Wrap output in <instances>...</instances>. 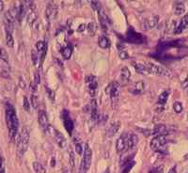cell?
<instances>
[{"mask_svg": "<svg viewBox=\"0 0 188 173\" xmlns=\"http://www.w3.org/2000/svg\"><path fill=\"white\" fill-rule=\"evenodd\" d=\"M19 86H20L22 89H24V88H26V83H24V81L23 80V78H22V77H20V78H19Z\"/></svg>", "mask_w": 188, "mask_h": 173, "instance_id": "7dc6e473", "label": "cell"}, {"mask_svg": "<svg viewBox=\"0 0 188 173\" xmlns=\"http://www.w3.org/2000/svg\"><path fill=\"white\" fill-rule=\"evenodd\" d=\"M28 143H29V131L26 127H23L18 138V143H17V154H18V156L22 157L24 155L26 151L27 150Z\"/></svg>", "mask_w": 188, "mask_h": 173, "instance_id": "7a4b0ae2", "label": "cell"}, {"mask_svg": "<svg viewBox=\"0 0 188 173\" xmlns=\"http://www.w3.org/2000/svg\"><path fill=\"white\" fill-rule=\"evenodd\" d=\"M38 120H39V123H40L42 130H43V131H47L48 127H49V121H48L47 114H46L44 110H41V109L39 110Z\"/></svg>", "mask_w": 188, "mask_h": 173, "instance_id": "7c38bea8", "label": "cell"}, {"mask_svg": "<svg viewBox=\"0 0 188 173\" xmlns=\"http://www.w3.org/2000/svg\"><path fill=\"white\" fill-rule=\"evenodd\" d=\"M46 92H47V95H48V97L50 98L52 101L54 100V98H55V92L52 91L51 89H48V88H46Z\"/></svg>", "mask_w": 188, "mask_h": 173, "instance_id": "b9f144b4", "label": "cell"}, {"mask_svg": "<svg viewBox=\"0 0 188 173\" xmlns=\"http://www.w3.org/2000/svg\"><path fill=\"white\" fill-rule=\"evenodd\" d=\"M90 113H91V121L96 122L100 120V115L98 114L97 103L95 100H91L90 102Z\"/></svg>", "mask_w": 188, "mask_h": 173, "instance_id": "2e32d148", "label": "cell"}, {"mask_svg": "<svg viewBox=\"0 0 188 173\" xmlns=\"http://www.w3.org/2000/svg\"><path fill=\"white\" fill-rule=\"evenodd\" d=\"M55 7L53 6L52 3H49L46 6L45 9V17L47 20H50L51 18H55Z\"/></svg>", "mask_w": 188, "mask_h": 173, "instance_id": "484cf974", "label": "cell"}, {"mask_svg": "<svg viewBox=\"0 0 188 173\" xmlns=\"http://www.w3.org/2000/svg\"><path fill=\"white\" fill-rule=\"evenodd\" d=\"M85 82H86L88 86V92L91 97H94L97 93L98 89V82L97 78L92 74H88L85 77Z\"/></svg>", "mask_w": 188, "mask_h": 173, "instance_id": "277c9868", "label": "cell"}, {"mask_svg": "<svg viewBox=\"0 0 188 173\" xmlns=\"http://www.w3.org/2000/svg\"><path fill=\"white\" fill-rule=\"evenodd\" d=\"M187 91V94H188V89H187V91Z\"/></svg>", "mask_w": 188, "mask_h": 173, "instance_id": "11a10c76", "label": "cell"}, {"mask_svg": "<svg viewBox=\"0 0 188 173\" xmlns=\"http://www.w3.org/2000/svg\"><path fill=\"white\" fill-rule=\"evenodd\" d=\"M188 27V13H186L183 17H182V19L180 20L179 24L177 25L175 27L174 34H181L183 30H185Z\"/></svg>", "mask_w": 188, "mask_h": 173, "instance_id": "5bb4252c", "label": "cell"}, {"mask_svg": "<svg viewBox=\"0 0 188 173\" xmlns=\"http://www.w3.org/2000/svg\"><path fill=\"white\" fill-rule=\"evenodd\" d=\"M63 124L66 129V131L68 132L69 135H72L73 130V122L72 121V119L70 118L68 111L65 110L63 112Z\"/></svg>", "mask_w": 188, "mask_h": 173, "instance_id": "4fadbf2b", "label": "cell"}, {"mask_svg": "<svg viewBox=\"0 0 188 173\" xmlns=\"http://www.w3.org/2000/svg\"><path fill=\"white\" fill-rule=\"evenodd\" d=\"M35 83H37V84L40 83V74H39V72H37L36 74H35Z\"/></svg>", "mask_w": 188, "mask_h": 173, "instance_id": "c3c4849f", "label": "cell"}, {"mask_svg": "<svg viewBox=\"0 0 188 173\" xmlns=\"http://www.w3.org/2000/svg\"><path fill=\"white\" fill-rule=\"evenodd\" d=\"M56 45H58V49L59 51L66 47L67 46V41H66V37H65V32L62 29H59V31L56 33Z\"/></svg>", "mask_w": 188, "mask_h": 173, "instance_id": "8fae6325", "label": "cell"}, {"mask_svg": "<svg viewBox=\"0 0 188 173\" xmlns=\"http://www.w3.org/2000/svg\"><path fill=\"white\" fill-rule=\"evenodd\" d=\"M119 57L121 59H127L129 57V55H128V53H127L126 51H124V50H119Z\"/></svg>", "mask_w": 188, "mask_h": 173, "instance_id": "ab89813d", "label": "cell"}, {"mask_svg": "<svg viewBox=\"0 0 188 173\" xmlns=\"http://www.w3.org/2000/svg\"><path fill=\"white\" fill-rule=\"evenodd\" d=\"M33 169L37 173H46L45 168L39 162H34L33 163Z\"/></svg>", "mask_w": 188, "mask_h": 173, "instance_id": "f546056e", "label": "cell"}, {"mask_svg": "<svg viewBox=\"0 0 188 173\" xmlns=\"http://www.w3.org/2000/svg\"><path fill=\"white\" fill-rule=\"evenodd\" d=\"M6 121L9 129L10 138V139H14L17 133H18L19 120L16 116L15 110H14L13 106L10 104H7V107H6Z\"/></svg>", "mask_w": 188, "mask_h": 173, "instance_id": "6da1fadb", "label": "cell"}, {"mask_svg": "<svg viewBox=\"0 0 188 173\" xmlns=\"http://www.w3.org/2000/svg\"><path fill=\"white\" fill-rule=\"evenodd\" d=\"M144 64L146 66V69L149 74H158V75H166V76H171L169 72L166 68L160 66V65H157L151 62H147Z\"/></svg>", "mask_w": 188, "mask_h": 173, "instance_id": "3957f363", "label": "cell"}, {"mask_svg": "<svg viewBox=\"0 0 188 173\" xmlns=\"http://www.w3.org/2000/svg\"><path fill=\"white\" fill-rule=\"evenodd\" d=\"M158 20L159 17L157 15H152L151 17H149L147 19V25L150 28H153L154 27H156V25L158 24Z\"/></svg>", "mask_w": 188, "mask_h": 173, "instance_id": "83f0119b", "label": "cell"}, {"mask_svg": "<svg viewBox=\"0 0 188 173\" xmlns=\"http://www.w3.org/2000/svg\"><path fill=\"white\" fill-rule=\"evenodd\" d=\"M87 31L90 36L93 37V36L96 34V31H97V26L94 22H90L88 23V25L87 26Z\"/></svg>", "mask_w": 188, "mask_h": 173, "instance_id": "f1b7e54d", "label": "cell"}, {"mask_svg": "<svg viewBox=\"0 0 188 173\" xmlns=\"http://www.w3.org/2000/svg\"><path fill=\"white\" fill-rule=\"evenodd\" d=\"M173 109H174V111L177 114H180L183 111L182 104H181L180 102H175L174 104H173Z\"/></svg>", "mask_w": 188, "mask_h": 173, "instance_id": "d590c367", "label": "cell"}, {"mask_svg": "<svg viewBox=\"0 0 188 173\" xmlns=\"http://www.w3.org/2000/svg\"><path fill=\"white\" fill-rule=\"evenodd\" d=\"M0 59L3 60L6 63H9V56L8 53L6 52V50L4 48L0 49Z\"/></svg>", "mask_w": 188, "mask_h": 173, "instance_id": "1f68e13d", "label": "cell"}, {"mask_svg": "<svg viewBox=\"0 0 188 173\" xmlns=\"http://www.w3.org/2000/svg\"><path fill=\"white\" fill-rule=\"evenodd\" d=\"M31 57H32V62L34 65H36L38 62V53L36 50H32L31 52Z\"/></svg>", "mask_w": 188, "mask_h": 173, "instance_id": "74e56055", "label": "cell"}, {"mask_svg": "<svg viewBox=\"0 0 188 173\" xmlns=\"http://www.w3.org/2000/svg\"><path fill=\"white\" fill-rule=\"evenodd\" d=\"M166 144V138L165 135L156 136L154 138H152L151 141V148L153 151H159Z\"/></svg>", "mask_w": 188, "mask_h": 173, "instance_id": "ba28073f", "label": "cell"}, {"mask_svg": "<svg viewBox=\"0 0 188 173\" xmlns=\"http://www.w3.org/2000/svg\"><path fill=\"white\" fill-rule=\"evenodd\" d=\"M6 43L9 47H13L14 45V39L12 37V33H9V32H6Z\"/></svg>", "mask_w": 188, "mask_h": 173, "instance_id": "4dcf8cb0", "label": "cell"}, {"mask_svg": "<svg viewBox=\"0 0 188 173\" xmlns=\"http://www.w3.org/2000/svg\"><path fill=\"white\" fill-rule=\"evenodd\" d=\"M61 55H62V57L65 60H68L71 56H72V54H73V47H72V45L71 44H67L66 47L63 48L61 51Z\"/></svg>", "mask_w": 188, "mask_h": 173, "instance_id": "4316f807", "label": "cell"}, {"mask_svg": "<svg viewBox=\"0 0 188 173\" xmlns=\"http://www.w3.org/2000/svg\"><path fill=\"white\" fill-rule=\"evenodd\" d=\"M144 82L142 80L137 81L134 83V85L132 89H130V92H132L133 94H140L144 91Z\"/></svg>", "mask_w": 188, "mask_h": 173, "instance_id": "ffe728a7", "label": "cell"}, {"mask_svg": "<svg viewBox=\"0 0 188 173\" xmlns=\"http://www.w3.org/2000/svg\"><path fill=\"white\" fill-rule=\"evenodd\" d=\"M175 169H176V167H173V168L168 171V173H175Z\"/></svg>", "mask_w": 188, "mask_h": 173, "instance_id": "f907efd6", "label": "cell"}, {"mask_svg": "<svg viewBox=\"0 0 188 173\" xmlns=\"http://www.w3.org/2000/svg\"><path fill=\"white\" fill-rule=\"evenodd\" d=\"M0 75H1L2 77H4V78H10V73H9V71L8 70H6V69H3L0 71Z\"/></svg>", "mask_w": 188, "mask_h": 173, "instance_id": "60d3db41", "label": "cell"}, {"mask_svg": "<svg viewBox=\"0 0 188 173\" xmlns=\"http://www.w3.org/2000/svg\"><path fill=\"white\" fill-rule=\"evenodd\" d=\"M169 93H170V91H168V89H166V91H164L160 95H159L158 102H157V104H156V107H155V110L157 111V112H162V111L164 110L165 104L166 103V101H168Z\"/></svg>", "mask_w": 188, "mask_h": 173, "instance_id": "30bf717a", "label": "cell"}, {"mask_svg": "<svg viewBox=\"0 0 188 173\" xmlns=\"http://www.w3.org/2000/svg\"><path fill=\"white\" fill-rule=\"evenodd\" d=\"M69 157H70V166L72 168H74V166H75V158H74V151L72 149L69 150Z\"/></svg>", "mask_w": 188, "mask_h": 173, "instance_id": "d6a6232c", "label": "cell"}, {"mask_svg": "<svg viewBox=\"0 0 188 173\" xmlns=\"http://www.w3.org/2000/svg\"><path fill=\"white\" fill-rule=\"evenodd\" d=\"M86 172H87L86 168H85L83 163H82V162H81V165H80L79 169H78V172H77V173H86Z\"/></svg>", "mask_w": 188, "mask_h": 173, "instance_id": "ee69618b", "label": "cell"}, {"mask_svg": "<svg viewBox=\"0 0 188 173\" xmlns=\"http://www.w3.org/2000/svg\"><path fill=\"white\" fill-rule=\"evenodd\" d=\"M138 142V138L136 134H130L127 136V149L132 150L136 146Z\"/></svg>", "mask_w": 188, "mask_h": 173, "instance_id": "ac0fdd59", "label": "cell"}, {"mask_svg": "<svg viewBox=\"0 0 188 173\" xmlns=\"http://www.w3.org/2000/svg\"><path fill=\"white\" fill-rule=\"evenodd\" d=\"M3 8H4V4H3L2 1H0V12L3 10Z\"/></svg>", "mask_w": 188, "mask_h": 173, "instance_id": "816d5d0a", "label": "cell"}, {"mask_svg": "<svg viewBox=\"0 0 188 173\" xmlns=\"http://www.w3.org/2000/svg\"><path fill=\"white\" fill-rule=\"evenodd\" d=\"M173 12L175 15H182L185 12V5L182 1H176L173 3Z\"/></svg>", "mask_w": 188, "mask_h": 173, "instance_id": "e0dca14e", "label": "cell"}, {"mask_svg": "<svg viewBox=\"0 0 188 173\" xmlns=\"http://www.w3.org/2000/svg\"><path fill=\"white\" fill-rule=\"evenodd\" d=\"M0 173H5V169H4V168L2 167H0Z\"/></svg>", "mask_w": 188, "mask_h": 173, "instance_id": "f5cc1de1", "label": "cell"}, {"mask_svg": "<svg viewBox=\"0 0 188 173\" xmlns=\"http://www.w3.org/2000/svg\"><path fill=\"white\" fill-rule=\"evenodd\" d=\"M63 173H72V170H71L70 168H65L64 170H63Z\"/></svg>", "mask_w": 188, "mask_h": 173, "instance_id": "681fc988", "label": "cell"}, {"mask_svg": "<svg viewBox=\"0 0 188 173\" xmlns=\"http://www.w3.org/2000/svg\"><path fill=\"white\" fill-rule=\"evenodd\" d=\"M74 146H75V151L76 153L78 154H81L83 153V149H82V145H81V143L78 141L76 138H74Z\"/></svg>", "mask_w": 188, "mask_h": 173, "instance_id": "e575fe53", "label": "cell"}, {"mask_svg": "<svg viewBox=\"0 0 188 173\" xmlns=\"http://www.w3.org/2000/svg\"><path fill=\"white\" fill-rule=\"evenodd\" d=\"M125 149H127V136L122 134L116 142V150L118 153H121Z\"/></svg>", "mask_w": 188, "mask_h": 173, "instance_id": "9a60e30c", "label": "cell"}, {"mask_svg": "<svg viewBox=\"0 0 188 173\" xmlns=\"http://www.w3.org/2000/svg\"><path fill=\"white\" fill-rule=\"evenodd\" d=\"M131 78V73L127 67H123L120 71V82L121 84H126Z\"/></svg>", "mask_w": 188, "mask_h": 173, "instance_id": "44dd1931", "label": "cell"}, {"mask_svg": "<svg viewBox=\"0 0 188 173\" xmlns=\"http://www.w3.org/2000/svg\"><path fill=\"white\" fill-rule=\"evenodd\" d=\"M105 92L110 95L112 101L117 100L119 98L120 93V84L118 82H112L110 83L105 89Z\"/></svg>", "mask_w": 188, "mask_h": 173, "instance_id": "5b68a950", "label": "cell"}, {"mask_svg": "<svg viewBox=\"0 0 188 173\" xmlns=\"http://www.w3.org/2000/svg\"><path fill=\"white\" fill-rule=\"evenodd\" d=\"M98 44L102 49H107L110 47V41L105 36H100L98 39Z\"/></svg>", "mask_w": 188, "mask_h": 173, "instance_id": "cb8c5ba5", "label": "cell"}, {"mask_svg": "<svg viewBox=\"0 0 188 173\" xmlns=\"http://www.w3.org/2000/svg\"><path fill=\"white\" fill-rule=\"evenodd\" d=\"M119 127H120V123L119 121L112 123L110 125V127H109V129L107 130V136H108V138H112V136H114L117 133H118Z\"/></svg>", "mask_w": 188, "mask_h": 173, "instance_id": "603a6c76", "label": "cell"}, {"mask_svg": "<svg viewBox=\"0 0 188 173\" xmlns=\"http://www.w3.org/2000/svg\"><path fill=\"white\" fill-rule=\"evenodd\" d=\"M131 64L133 65L134 70L136 71L137 74H142V75H147L149 74L148 71L146 69V66H145V64H142V63H138V62H136V61H132Z\"/></svg>", "mask_w": 188, "mask_h": 173, "instance_id": "d6986e66", "label": "cell"}, {"mask_svg": "<svg viewBox=\"0 0 188 173\" xmlns=\"http://www.w3.org/2000/svg\"><path fill=\"white\" fill-rule=\"evenodd\" d=\"M36 50L41 54V57L42 55V57H44L46 50H47V45H46V42L43 41H39L36 43Z\"/></svg>", "mask_w": 188, "mask_h": 173, "instance_id": "d4e9b609", "label": "cell"}, {"mask_svg": "<svg viewBox=\"0 0 188 173\" xmlns=\"http://www.w3.org/2000/svg\"><path fill=\"white\" fill-rule=\"evenodd\" d=\"M48 131L50 134H53L54 136V138L56 140V144L60 147V148H65L66 147V144H67V141H66V138H64V136H63L61 133H60L59 131H58V130H56L52 127V126L49 125V127H48Z\"/></svg>", "mask_w": 188, "mask_h": 173, "instance_id": "8992f818", "label": "cell"}, {"mask_svg": "<svg viewBox=\"0 0 188 173\" xmlns=\"http://www.w3.org/2000/svg\"><path fill=\"white\" fill-rule=\"evenodd\" d=\"M91 160H92V151L90 148V145L88 143L85 144V148H84V154H83V159H82V163L84 165L85 168L88 171L90 168L91 165Z\"/></svg>", "mask_w": 188, "mask_h": 173, "instance_id": "52a82bcc", "label": "cell"}, {"mask_svg": "<svg viewBox=\"0 0 188 173\" xmlns=\"http://www.w3.org/2000/svg\"><path fill=\"white\" fill-rule=\"evenodd\" d=\"M37 89H38V84H37V83H35V81L31 82L30 83V91L32 92H36Z\"/></svg>", "mask_w": 188, "mask_h": 173, "instance_id": "7bdbcfd3", "label": "cell"}, {"mask_svg": "<svg viewBox=\"0 0 188 173\" xmlns=\"http://www.w3.org/2000/svg\"><path fill=\"white\" fill-rule=\"evenodd\" d=\"M52 167H55V158H52Z\"/></svg>", "mask_w": 188, "mask_h": 173, "instance_id": "db71d44e", "label": "cell"}, {"mask_svg": "<svg viewBox=\"0 0 188 173\" xmlns=\"http://www.w3.org/2000/svg\"><path fill=\"white\" fill-rule=\"evenodd\" d=\"M134 165V162H132V161L126 162L125 166H124V169H123L122 173H129V171L133 168Z\"/></svg>", "mask_w": 188, "mask_h": 173, "instance_id": "836d02e7", "label": "cell"}, {"mask_svg": "<svg viewBox=\"0 0 188 173\" xmlns=\"http://www.w3.org/2000/svg\"><path fill=\"white\" fill-rule=\"evenodd\" d=\"M166 131H168V128L164 124H158L156 125L153 128V130L151 131V135L153 136H160V135H165Z\"/></svg>", "mask_w": 188, "mask_h": 173, "instance_id": "7402d4cb", "label": "cell"}, {"mask_svg": "<svg viewBox=\"0 0 188 173\" xmlns=\"http://www.w3.org/2000/svg\"><path fill=\"white\" fill-rule=\"evenodd\" d=\"M4 22H5V27H6V32L12 34L13 28H14V15L10 10L5 12L4 15Z\"/></svg>", "mask_w": 188, "mask_h": 173, "instance_id": "9c48e42d", "label": "cell"}, {"mask_svg": "<svg viewBox=\"0 0 188 173\" xmlns=\"http://www.w3.org/2000/svg\"><path fill=\"white\" fill-rule=\"evenodd\" d=\"M182 86H183V89H188V75H187V77L183 81Z\"/></svg>", "mask_w": 188, "mask_h": 173, "instance_id": "f6af8a7d", "label": "cell"}, {"mask_svg": "<svg viewBox=\"0 0 188 173\" xmlns=\"http://www.w3.org/2000/svg\"><path fill=\"white\" fill-rule=\"evenodd\" d=\"M31 104L34 108H37L38 107V104H39V100H38V97L36 95L32 94L31 95Z\"/></svg>", "mask_w": 188, "mask_h": 173, "instance_id": "8d00e7d4", "label": "cell"}, {"mask_svg": "<svg viewBox=\"0 0 188 173\" xmlns=\"http://www.w3.org/2000/svg\"><path fill=\"white\" fill-rule=\"evenodd\" d=\"M23 106H24V109L26 111H29L30 109V106H29V103H28V100L26 97H24V100H23Z\"/></svg>", "mask_w": 188, "mask_h": 173, "instance_id": "f35d334b", "label": "cell"}, {"mask_svg": "<svg viewBox=\"0 0 188 173\" xmlns=\"http://www.w3.org/2000/svg\"><path fill=\"white\" fill-rule=\"evenodd\" d=\"M86 27H87V26H86L85 24L80 25V26L78 27V28H77V31H78V32H83L85 29H86Z\"/></svg>", "mask_w": 188, "mask_h": 173, "instance_id": "bcb514c9", "label": "cell"}]
</instances>
